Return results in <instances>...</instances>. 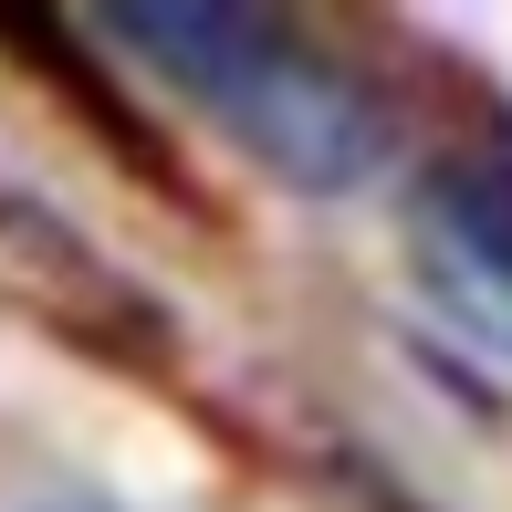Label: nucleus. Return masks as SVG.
Listing matches in <instances>:
<instances>
[{
  "mask_svg": "<svg viewBox=\"0 0 512 512\" xmlns=\"http://www.w3.org/2000/svg\"><path fill=\"white\" fill-rule=\"evenodd\" d=\"M105 32L136 42L168 84H189L262 168L293 178V189H366V178L387 168V147H398L387 105L366 95L345 63H324L314 42H293L283 21H262V11L136 0V11H105Z\"/></svg>",
  "mask_w": 512,
  "mask_h": 512,
  "instance_id": "obj_1",
  "label": "nucleus"
},
{
  "mask_svg": "<svg viewBox=\"0 0 512 512\" xmlns=\"http://www.w3.org/2000/svg\"><path fill=\"white\" fill-rule=\"evenodd\" d=\"M63 512H95V502H63Z\"/></svg>",
  "mask_w": 512,
  "mask_h": 512,
  "instance_id": "obj_3",
  "label": "nucleus"
},
{
  "mask_svg": "<svg viewBox=\"0 0 512 512\" xmlns=\"http://www.w3.org/2000/svg\"><path fill=\"white\" fill-rule=\"evenodd\" d=\"M418 272L460 324L512 356V168L471 157V168H439L418 199Z\"/></svg>",
  "mask_w": 512,
  "mask_h": 512,
  "instance_id": "obj_2",
  "label": "nucleus"
}]
</instances>
